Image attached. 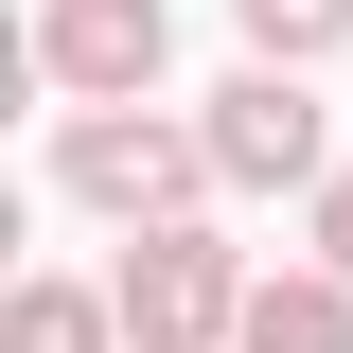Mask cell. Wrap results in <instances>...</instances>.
Returning a JSON list of instances; mask_svg holds the SVG:
<instances>
[{"mask_svg":"<svg viewBox=\"0 0 353 353\" xmlns=\"http://www.w3.org/2000/svg\"><path fill=\"white\" fill-rule=\"evenodd\" d=\"M53 194H88L106 230H194V194H212V124H159V106H71V124H53Z\"/></svg>","mask_w":353,"mask_h":353,"instance_id":"6da1fadb","label":"cell"},{"mask_svg":"<svg viewBox=\"0 0 353 353\" xmlns=\"http://www.w3.org/2000/svg\"><path fill=\"white\" fill-rule=\"evenodd\" d=\"M106 301H124L141 353H230L248 336V265H230L212 230H124V283H106Z\"/></svg>","mask_w":353,"mask_h":353,"instance_id":"7a4b0ae2","label":"cell"},{"mask_svg":"<svg viewBox=\"0 0 353 353\" xmlns=\"http://www.w3.org/2000/svg\"><path fill=\"white\" fill-rule=\"evenodd\" d=\"M212 176H230V194H336V124H318V88L248 53V71L212 88Z\"/></svg>","mask_w":353,"mask_h":353,"instance_id":"3957f363","label":"cell"},{"mask_svg":"<svg viewBox=\"0 0 353 353\" xmlns=\"http://www.w3.org/2000/svg\"><path fill=\"white\" fill-rule=\"evenodd\" d=\"M159 53H176V0H36V71L71 106H141Z\"/></svg>","mask_w":353,"mask_h":353,"instance_id":"277c9868","label":"cell"},{"mask_svg":"<svg viewBox=\"0 0 353 353\" xmlns=\"http://www.w3.org/2000/svg\"><path fill=\"white\" fill-rule=\"evenodd\" d=\"M230 353H353V283H336V265H265Z\"/></svg>","mask_w":353,"mask_h":353,"instance_id":"5b68a950","label":"cell"},{"mask_svg":"<svg viewBox=\"0 0 353 353\" xmlns=\"http://www.w3.org/2000/svg\"><path fill=\"white\" fill-rule=\"evenodd\" d=\"M124 336V301H88V283H18V318H0V353H106Z\"/></svg>","mask_w":353,"mask_h":353,"instance_id":"8992f818","label":"cell"},{"mask_svg":"<svg viewBox=\"0 0 353 353\" xmlns=\"http://www.w3.org/2000/svg\"><path fill=\"white\" fill-rule=\"evenodd\" d=\"M230 18H248V53H265V71H318V53L353 36V0H230Z\"/></svg>","mask_w":353,"mask_h":353,"instance_id":"52a82bcc","label":"cell"},{"mask_svg":"<svg viewBox=\"0 0 353 353\" xmlns=\"http://www.w3.org/2000/svg\"><path fill=\"white\" fill-rule=\"evenodd\" d=\"M318 265L353 283V159H336V194H318Z\"/></svg>","mask_w":353,"mask_h":353,"instance_id":"ba28073f","label":"cell"}]
</instances>
